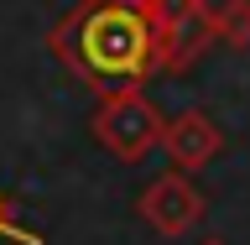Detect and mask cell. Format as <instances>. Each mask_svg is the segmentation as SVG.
Segmentation results:
<instances>
[{"label":"cell","instance_id":"6da1fadb","mask_svg":"<svg viewBox=\"0 0 250 245\" xmlns=\"http://www.w3.org/2000/svg\"><path fill=\"white\" fill-rule=\"evenodd\" d=\"M58 63L99 94L136 89L156 73V37L146 0H78L47 37Z\"/></svg>","mask_w":250,"mask_h":245},{"label":"cell","instance_id":"7a4b0ae2","mask_svg":"<svg viewBox=\"0 0 250 245\" xmlns=\"http://www.w3.org/2000/svg\"><path fill=\"white\" fill-rule=\"evenodd\" d=\"M89 131H94V141H99L109 156L141 162V156H151L156 146H162L167 120H162V110H156L141 89H120V94H99Z\"/></svg>","mask_w":250,"mask_h":245},{"label":"cell","instance_id":"3957f363","mask_svg":"<svg viewBox=\"0 0 250 245\" xmlns=\"http://www.w3.org/2000/svg\"><path fill=\"white\" fill-rule=\"evenodd\" d=\"M156 37V68L162 73H183L203 47L214 42V11L208 0H146Z\"/></svg>","mask_w":250,"mask_h":245},{"label":"cell","instance_id":"277c9868","mask_svg":"<svg viewBox=\"0 0 250 245\" xmlns=\"http://www.w3.org/2000/svg\"><path fill=\"white\" fill-rule=\"evenodd\" d=\"M141 219L151 224L156 235H167V240H183L188 230H198L203 214H208V199L198 193V183L188 178V172H162L146 183V193L136 199Z\"/></svg>","mask_w":250,"mask_h":245},{"label":"cell","instance_id":"5b68a950","mask_svg":"<svg viewBox=\"0 0 250 245\" xmlns=\"http://www.w3.org/2000/svg\"><path fill=\"white\" fill-rule=\"evenodd\" d=\"M162 152L177 172H198L208 167L219 152H224V131H219L203 110H183V115H172L167 131H162Z\"/></svg>","mask_w":250,"mask_h":245},{"label":"cell","instance_id":"8992f818","mask_svg":"<svg viewBox=\"0 0 250 245\" xmlns=\"http://www.w3.org/2000/svg\"><path fill=\"white\" fill-rule=\"evenodd\" d=\"M214 42L245 52L250 47V0H224L214 5Z\"/></svg>","mask_w":250,"mask_h":245},{"label":"cell","instance_id":"52a82bcc","mask_svg":"<svg viewBox=\"0 0 250 245\" xmlns=\"http://www.w3.org/2000/svg\"><path fill=\"white\" fill-rule=\"evenodd\" d=\"M0 235H16V224H11V209H5V193H0Z\"/></svg>","mask_w":250,"mask_h":245},{"label":"cell","instance_id":"ba28073f","mask_svg":"<svg viewBox=\"0 0 250 245\" xmlns=\"http://www.w3.org/2000/svg\"><path fill=\"white\" fill-rule=\"evenodd\" d=\"M198 245H229V240H219V235H208V240H198Z\"/></svg>","mask_w":250,"mask_h":245}]
</instances>
